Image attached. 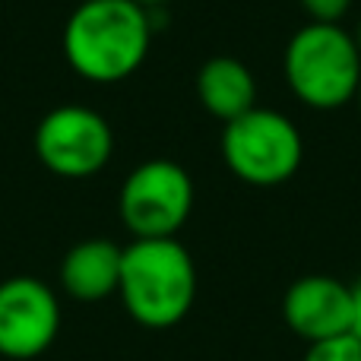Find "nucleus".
<instances>
[{
  "label": "nucleus",
  "mask_w": 361,
  "mask_h": 361,
  "mask_svg": "<svg viewBox=\"0 0 361 361\" xmlns=\"http://www.w3.org/2000/svg\"><path fill=\"white\" fill-rule=\"evenodd\" d=\"M286 80L307 108L336 111L355 102L361 86V51L339 23H307L286 44Z\"/></svg>",
  "instance_id": "obj_3"
},
{
  "label": "nucleus",
  "mask_w": 361,
  "mask_h": 361,
  "mask_svg": "<svg viewBox=\"0 0 361 361\" xmlns=\"http://www.w3.org/2000/svg\"><path fill=\"white\" fill-rule=\"evenodd\" d=\"M118 295L140 326L169 330L190 314L197 267L178 238H133L121 260Z\"/></svg>",
  "instance_id": "obj_2"
},
{
  "label": "nucleus",
  "mask_w": 361,
  "mask_h": 361,
  "mask_svg": "<svg viewBox=\"0 0 361 361\" xmlns=\"http://www.w3.org/2000/svg\"><path fill=\"white\" fill-rule=\"evenodd\" d=\"M305 361H361V343L352 333H339V336L320 339V343H307Z\"/></svg>",
  "instance_id": "obj_11"
},
{
  "label": "nucleus",
  "mask_w": 361,
  "mask_h": 361,
  "mask_svg": "<svg viewBox=\"0 0 361 361\" xmlns=\"http://www.w3.org/2000/svg\"><path fill=\"white\" fill-rule=\"evenodd\" d=\"M282 317L288 330L305 343L349 333L352 326V288L333 276H301L282 298Z\"/></svg>",
  "instance_id": "obj_8"
},
{
  "label": "nucleus",
  "mask_w": 361,
  "mask_h": 361,
  "mask_svg": "<svg viewBox=\"0 0 361 361\" xmlns=\"http://www.w3.org/2000/svg\"><path fill=\"white\" fill-rule=\"evenodd\" d=\"M193 209V180L171 159L137 165L121 184L118 212L133 238H175Z\"/></svg>",
  "instance_id": "obj_5"
},
{
  "label": "nucleus",
  "mask_w": 361,
  "mask_h": 361,
  "mask_svg": "<svg viewBox=\"0 0 361 361\" xmlns=\"http://www.w3.org/2000/svg\"><path fill=\"white\" fill-rule=\"evenodd\" d=\"M133 4H140L143 10H159V6H165V4H171V0H133Z\"/></svg>",
  "instance_id": "obj_14"
},
{
  "label": "nucleus",
  "mask_w": 361,
  "mask_h": 361,
  "mask_svg": "<svg viewBox=\"0 0 361 361\" xmlns=\"http://www.w3.org/2000/svg\"><path fill=\"white\" fill-rule=\"evenodd\" d=\"M355 99H358V108H361V86H358V95H355Z\"/></svg>",
  "instance_id": "obj_16"
},
{
  "label": "nucleus",
  "mask_w": 361,
  "mask_h": 361,
  "mask_svg": "<svg viewBox=\"0 0 361 361\" xmlns=\"http://www.w3.org/2000/svg\"><path fill=\"white\" fill-rule=\"evenodd\" d=\"M355 44H358V51H361V29L355 32Z\"/></svg>",
  "instance_id": "obj_15"
},
{
  "label": "nucleus",
  "mask_w": 361,
  "mask_h": 361,
  "mask_svg": "<svg viewBox=\"0 0 361 361\" xmlns=\"http://www.w3.org/2000/svg\"><path fill=\"white\" fill-rule=\"evenodd\" d=\"M352 326H349V333L361 343V279L358 282H352Z\"/></svg>",
  "instance_id": "obj_13"
},
{
  "label": "nucleus",
  "mask_w": 361,
  "mask_h": 361,
  "mask_svg": "<svg viewBox=\"0 0 361 361\" xmlns=\"http://www.w3.org/2000/svg\"><path fill=\"white\" fill-rule=\"evenodd\" d=\"M124 247L105 238L73 244L61 263V286L76 301H105L118 295Z\"/></svg>",
  "instance_id": "obj_9"
},
{
  "label": "nucleus",
  "mask_w": 361,
  "mask_h": 361,
  "mask_svg": "<svg viewBox=\"0 0 361 361\" xmlns=\"http://www.w3.org/2000/svg\"><path fill=\"white\" fill-rule=\"evenodd\" d=\"M61 305L48 282L13 276L0 282V355L13 361L38 358L54 345Z\"/></svg>",
  "instance_id": "obj_7"
},
{
  "label": "nucleus",
  "mask_w": 361,
  "mask_h": 361,
  "mask_svg": "<svg viewBox=\"0 0 361 361\" xmlns=\"http://www.w3.org/2000/svg\"><path fill=\"white\" fill-rule=\"evenodd\" d=\"M311 23H339L352 10V0H298Z\"/></svg>",
  "instance_id": "obj_12"
},
{
  "label": "nucleus",
  "mask_w": 361,
  "mask_h": 361,
  "mask_svg": "<svg viewBox=\"0 0 361 361\" xmlns=\"http://www.w3.org/2000/svg\"><path fill=\"white\" fill-rule=\"evenodd\" d=\"M35 156L57 178H92L114 156L111 124L86 105L51 108L35 127Z\"/></svg>",
  "instance_id": "obj_6"
},
{
  "label": "nucleus",
  "mask_w": 361,
  "mask_h": 361,
  "mask_svg": "<svg viewBox=\"0 0 361 361\" xmlns=\"http://www.w3.org/2000/svg\"><path fill=\"white\" fill-rule=\"evenodd\" d=\"M197 99L216 121H228L257 108V80L238 57H209L197 70Z\"/></svg>",
  "instance_id": "obj_10"
},
{
  "label": "nucleus",
  "mask_w": 361,
  "mask_h": 361,
  "mask_svg": "<svg viewBox=\"0 0 361 361\" xmlns=\"http://www.w3.org/2000/svg\"><path fill=\"white\" fill-rule=\"evenodd\" d=\"M219 149L238 180L250 187H276L301 169L305 140L292 118L257 105L222 127Z\"/></svg>",
  "instance_id": "obj_4"
},
{
  "label": "nucleus",
  "mask_w": 361,
  "mask_h": 361,
  "mask_svg": "<svg viewBox=\"0 0 361 361\" xmlns=\"http://www.w3.org/2000/svg\"><path fill=\"white\" fill-rule=\"evenodd\" d=\"M152 13L133 0H80L63 25V57L76 76L99 86L124 82L143 67Z\"/></svg>",
  "instance_id": "obj_1"
}]
</instances>
